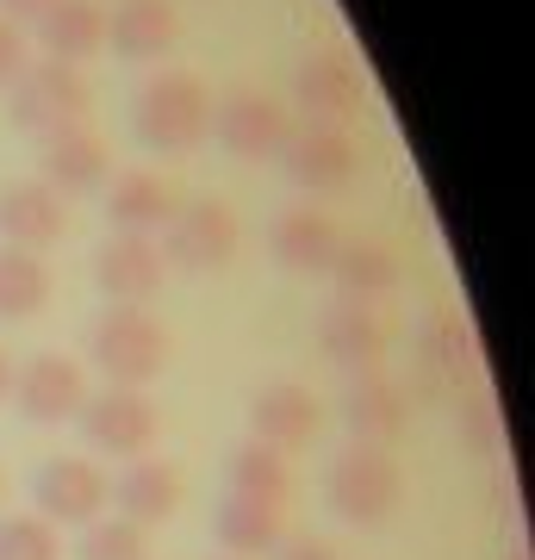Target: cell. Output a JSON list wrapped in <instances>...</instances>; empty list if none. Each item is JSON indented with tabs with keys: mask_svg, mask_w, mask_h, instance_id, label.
<instances>
[{
	"mask_svg": "<svg viewBox=\"0 0 535 560\" xmlns=\"http://www.w3.org/2000/svg\"><path fill=\"white\" fill-rule=\"evenodd\" d=\"M275 560H342V555L330 548V541H317V536H287L275 548Z\"/></svg>",
	"mask_w": 535,
	"mask_h": 560,
	"instance_id": "obj_32",
	"label": "cell"
},
{
	"mask_svg": "<svg viewBox=\"0 0 535 560\" xmlns=\"http://www.w3.org/2000/svg\"><path fill=\"white\" fill-rule=\"evenodd\" d=\"M7 399L20 405L32 423H75L81 405H88V374L69 355H32L13 374V393Z\"/></svg>",
	"mask_w": 535,
	"mask_h": 560,
	"instance_id": "obj_11",
	"label": "cell"
},
{
	"mask_svg": "<svg viewBox=\"0 0 535 560\" xmlns=\"http://www.w3.org/2000/svg\"><path fill=\"white\" fill-rule=\"evenodd\" d=\"M237 212L224 200H181L175 219L162 224V268L181 275H219L237 261Z\"/></svg>",
	"mask_w": 535,
	"mask_h": 560,
	"instance_id": "obj_4",
	"label": "cell"
},
{
	"mask_svg": "<svg viewBox=\"0 0 535 560\" xmlns=\"http://www.w3.org/2000/svg\"><path fill=\"white\" fill-rule=\"evenodd\" d=\"M0 492H7V480H0Z\"/></svg>",
	"mask_w": 535,
	"mask_h": 560,
	"instance_id": "obj_35",
	"label": "cell"
},
{
	"mask_svg": "<svg viewBox=\"0 0 535 560\" xmlns=\"http://www.w3.org/2000/svg\"><path fill=\"white\" fill-rule=\"evenodd\" d=\"M131 131L150 156H194L199 143L212 138V94L206 81L187 69H162L138 88L131 106Z\"/></svg>",
	"mask_w": 535,
	"mask_h": 560,
	"instance_id": "obj_1",
	"label": "cell"
},
{
	"mask_svg": "<svg viewBox=\"0 0 535 560\" xmlns=\"http://www.w3.org/2000/svg\"><path fill=\"white\" fill-rule=\"evenodd\" d=\"M50 7H57V0H0V20L20 25V32H25V25H38L44 13H50Z\"/></svg>",
	"mask_w": 535,
	"mask_h": 560,
	"instance_id": "obj_33",
	"label": "cell"
},
{
	"mask_svg": "<svg viewBox=\"0 0 535 560\" xmlns=\"http://www.w3.org/2000/svg\"><path fill=\"white\" fill-rule=\"evenodd\" d=\"M317 349H324V361H337L349 374H374L386 361V324L361 300H330L317 312Z\"/></svg>",
	"mask_w": 535,
	"mask_h": 560,
	"instance_id": "obj_13",
	"label": "cell"
},
{
	"mask_svg": "<svg viewBox=\"0 0 535 560\" xmlns=\"http://www.w3.org/2000/svg\"><path fill=\"white\" fill-rule=\"evenodd\" d=\"M342 423H349V436H356V442L386 448V442L405 436V423H411V399H405V386H393L386 374H356L349 393H342Z\"/></svg>",
	"mask_w": 535,
	"mask_h": 560,
	"instance_id": "obj_18",
	"label": "cell"
},
{
	"mask_svg": "<svg viewBox=\"0 0 535 560\" xmlns=\"http://www.w3.org/2000/svg\"><path fill=\"white\" fill-rule=\"evenodd\" d=\"M423 361L437 368V374H449V381H461L467 374V386H474L479 374V349H474V330L455 318V312H442V318L423 324Z\"/></svg>",
	"mask_w": 535,
	"mask_h": 560,
	"instance_id": "obj_27",
	"label": "cell"
},
{
	"mask_svg": "<svg viewBox=\"0 0 535 560\" xmlns=\"http://www.w3.org/2000/svg\"><path fill=\"white\" fill-rule=\"evenodd\" d=\"M44 305H50V268H44V256L0 243V318L25 324V318H38Z\"/></svg>",
	"mask_w": 535,
	"mask_h": 560,
	"instance_id": "obj_25",
	"label": "cell"
},
{
	"mask_svg": "<svg viewBox=\"0 0 535 560\" xmlns=\"http://www.w3.org/2000/svg\"><path fill=\"white\" fill-rule=\"evenodd\" d=\"M224 560H231V555H224Z\"/></svg>",
	"mask_w": 535,
	"mask_h": 560,
	"instance_id": "obj_36",
	"label": "cell"
},
{
	"mask_svg": "<svg viewBox=\"0 0 535 560\" xmlns=\"http://www.w3.org/2000/svg\"><path fill=\"white\" fill-rule=\"evenodd\" d=\"M38 180L50 194H62V200L106 187V143H100L88 125H69V131L38 138Z\"/></svg>",
	"mask_w": 535,
	"mask_h": 560,
	"instance_id": "obj_17",
	"label": "cell"
},
{
	"mask_svg": "<svg viewBox=\"0 0 535 560\" xmlns=\"http://www.w3.org/2000/svg\"><path fill=\"white\" fill-rule=\"evenodd\" d=\"M175 38H181L175 0H119V7H113V20H106V44H113L125 62L168 57Z\"/></svg>",
	"mask_w": 535,
	"mask_h": 560,
	"instance_id": "obj_19",
	"label": "cell"
},
{
	"mask_svg": "<svg viewBox=\"0 0 535 560\" xmlns=\"http://www.w3.org/2000/svg\"><path fill=\"white\" fill-rule=\"evenodd\" d=\"M32 69V38H25L20 25L0 20V94H13V81Z\"/></svg>",
	"mask_w": 535,
	"mask_h": 560,
	"instance_id": "obj_31",
	"label": "cell"
},
{
	"mask_svg": "<svg viewBox=\"0 0 535 560\" xmlns=\"http://www.w3.org/2000/svg\"><path fill=\"white\" fill-rule=\"evenodd\" d=\"M317 423H324V405H317L312 386H299V381H275L249 399V430H256V442H268L280 455L305 448L317 436Z\"/></svg>",
	"mask_w": 535,
	"mask_h": 560,
	"instance_id": "obj_12",
	"label": "cell"
},
{
	"mask_svg": "<svg viewBox=\"0 0 535 560\" xmlns=\"http://www.w3.org/2000/svg\"><path fill=\"white\" fill-rule=\"evenodd\" d=\"M455 430H461V442H467L474 455H492V448H498V405H492L486 386H467V393H461Z\"/></svg>",
	"mask_w": 535,
	"mask_h": 560,
	"instance_id": "obj_30",
	"label": "cell"
},
{
	"mask_svg": "<svg viewBox=\"0 0 535 560\" xmlns=\"http://www.w3.org/2000/svg\"><path fill=\"white\" fill-rule=\"evenodd\" d=\"M7 101H13V125H20V131L50 138V131H69V125L88 119L94 94H88V75L69 69V62H32V69L13 81Z\"/></svg>",
	"mask_w": 535,
	"mask_h": 560,
	"instance_id": "obj_5",
	"label": "cell"
},
{
	"mask_svg": "<svg viewBox=\"0 0 535 560\" xmlns=\"http://www.w3.org/2000/svg\"><path fill=\"white\" fill-rule=\"evenodd\" d=\"M113 504H119L125 523H138V529H150V523H168L181 511V474L168 467V460H131L119 474V486H113Z\"/></svg>",
	"mask_w": 535,
	"mask_h": 560,
	"instance_id": "obj_23",
	"label": "cell"
},
{
	"mask_svg": "<svg viewBox=\"0 0 535 560\" xmlns=\"http://www.w3.org/2000/svg\"><path fill=\"white\" fill-rule=\"evenodd\" d=\"M175 206H181V194L162 175H150V168H125V175H113L106 219H113L119 237H156L162 224L175 219Z\"/></svg>",
	"mask_w": 535,
	"mask_h": 560,
	"instance_id": "obj_20",
	"label": "cell"
},
{
	"mask_svg": "<svg viewBox=\"0 0 535 560\" xmlns=\"http://www.w3.org/2000/svg\"><path fill=\"white\" fill-rule=\"evenodd\" d=\"M0 560H62L57 529L44 517H0Z\"/></svg>",
	"mask_w": 535,
	"mask_h": 560,
	"instance_id": "obj_29",
	"label": "cell"
},
{
	"mask_svg": "<svg viewBox=\"0 0 535 560\" xmlns=\"http://www.w3.org/2000/svg\"><path fill=\"white\" fill-rule=\"evenodd\" d=\"M231 492L261 499V504H287L293 499V467L268 442H243L237 455H231Z\"/></svg>",
	"mask_w": 535,
	"mask_h": 560,
	"instance_id": "obj_26",
	"label": "cell"
},
{
	"mask_svg": "<svg viewBox=\"0 0 535 560\" xmlns=\"http://www.w3.org/2000/svg\"><path fill=\"white\" fill-rule=\"evenodd\" d=\"M32 32H38L44 62H69V69H81L94 50H106V13L94 0H57Z\"/></svg>",
	"mask_w": 535,
	"mask_h": 560,
	"instance_id": "obj_22",
	"label": "cell"
},
{
	"mask_svg": "<svg viewBox=\"0 0 535 560\" xmlns=\"http://www.w3.org/2000/svg\"><path fill=\"white\" fill-rule=\"evenodd\" d=\"M75 560H150V541H143L138 523L125 517H94L75 541Z\"/></svg>",
	"mask_w": 535,
	"mask_h": 560,
	"instance_id": "obj_28",
	"label": "cell"
},
{
	"mask_svg": "<svg viewBox=\"0 0 535 560\" xmlns=\"http://www.w3.org/2000/svg\"><path fill=\"white\" fill-rule=\"evenodd\" d=\"M162 275L168 268H162V249L150 237H113L94 256V280L106 305H150L162 293Z\"/></svg>",
	"mask_w": 535,
	"mask_h": 560,
	"instance_id": "obj_14",
	"label": "cell"
},
{
	"mask_svg": "<svg viewBox=\"0 0 535 560\" xmlns=\"http://www.w3.org/2000/svg\"><path fill=\"white\" fill-rule=\"evenodd\" d=\"M324 499H330V511H337L342 523L380 529V523L398 511V499H405V474H398L393 448L349 442V448L330 460V474H324Z\"/></svg>",
	"mask_w": 535,
	"mask_h": 560,
	"instance_id": "obj_3",
	"label": "cell"
},
{
	"mask_svg": "<svg viewBox=\"0 0 535 560\" xmlns=\"http://www.w3.org/2000/svg\"><path fill=\"white\" fill-rule=\"evenodd\" d=\"M168 330H162L143 305H106L88 330V361L113 386H150L168 368Z\"/></svg>",
	"mask_w": 535,
	"mask_h": 560,
	"instance_id": "obj_2",
	"label": "cell"
},
{
	"mask_svg": "<svg viewBox=\"0 0 535 560\" xmlns=\"http://www.w3.org/2000/svg\"><path fill=\"white\" fill-rule=\"evenodd\" d=\"M7 393H13V355L0 349V399H7Z\"/></svg>",
	"mask_w": 535,
	"mask_h": 560,
	"instance_id": "obj_34",
	"label": "cell"
},
{
	"mask_svg": "<svg viewBox=\"0 0 535 560\" xmlns=\"http://www.w3.org/2000/svg\"><path fill=\"white\" fill-rule=\"evenodd\" d=\"M330 280H337V300H361V305H374L386 300L398 287V256L386 249V243L374 237H342L337 243V261H330Z\"/></svg>",
	"mask_w": 535,
	"mask_h": 560,
	"instance_id": "obj_24",
	"label": "cell"
},
{
	"mask_svg": "<svg viewBox=\"0 0 535 560\" xmlns=\"http://www.w3.org/2000/svg\"><path fill=\"white\" fill-rule=\"evenodd\" d=\"M337 243H342V231L324 219V212H312V206H287V212L268 224V256H275L287 275H305V280L330 275Z\"/></svg>",
	"mask_w": 535,
	"mask_h": 560,
	"instance_id": "obj_15",
	"label": "cell"
},
{
	"mask_svg": "<svg viewBox=\"0 0 535 560\" xmlns=\"http://www.w3.org/2000/svg\"><path fill=\"white\" fill-rule=\"evenodd\" d=\"M280 168L299 194H342L361 175V143L356 131H337V125H299L280 150Z\"/></svg>",
	"mask_w": 535,
	"mask_h": 560,
	"instance_id": "obj_8",
	"label": "cell"
},
{
	"mask_svg": "<svg viewBox=\"0 0 535 560\" xmlns=\"http://www.w3.org/2000/svg\"><path fill=\"white\" fill-rule=\"evenodd\" d=\"M62 224H69V206L44 180H7L0 187V243L38 256V249H50L62 237Z\"/></svg>",
	"mask_w": 535,
	"mask_h": 560,
	"instance_id": "obj_16",
	"label": "cell"
},
{
	"mask_svg": "<svg viewBox=\"0 0 535 560\" xmlns=\"http://www.w3.org/2000/svg\"><path fill=\"white\" fill-rule=\"evenodd\" d=\"M32 499H38V517L57 529V523H69V529H88V523L106 511V499H113V480L100 474L94 460L81 455H57L38 467V480H32Z\"/></svg>",
	"mask_w": 535,
	"mask_h": 560,
	"instance_id": "obj_9",
	"label": "cell"
},
{
	"mask_svg": "<svg viewBox=\"0 0 535 560\" xmlns=\"http://www.w3.org/2000/svg\"><path fill=\"white\" fill-rule=\"evenodd\" d=\"M212 138L237 162H280V150L293 138V113L275 94H261V88H231L212 106Z\"/></svg>",
	"mask_w": 535,
	"mask_h": 560,
	"instance_id": "obj_6",
	"label": "cell"
},
{
	"mask_svg": "<svg viewBox=\"0 0 535 560\" xmlns=\"http://www.w3.org/2000/svg\"><path fill=\"white\" fill-rule=\"evenodd\" d=\"M81 436L94 442V455H113V460H143V448L156 442L162 418L156 405L143 399L138 386H106V393H88L81 405Z\"/></svg>",
	"mask_w": 535,
	"mask_h": 560,
	"instance_id": "obj_7",
	"label": "cell"
},
{
	"mask_svg": "<svg viewBox=\"0 0 535 560\" xmlns=\"http://www.w3.org/2000/svg\"><path fill=\"white\" fill-rule=\"evenodd\" d=\"M287 504H261V499H243V492H224L219 511H212V529H219L224 555L231 560H261L275 555L280 541H287V517H280Z\"/></svg>",
	"mask_w": 535,
	"mask_h": 560,
	"instance_id": "obj_21",
	"label": "cell"
},
{
	"mask_svg": "<svg viewBox=\"0 0 535 560\" xmlns=\"http://www.w3.org/2000/svg\"><path fill=\"white\" fill-rule=\"evenodd\" d=\"M293 106L305 125H337V131H349V119L361 113V69L342 50H312L293 69Z\"/></svg>",
	"mask_w": 535,
	"mask_h": 560,
	"instance_id": "obj_10",
	"label": "cell"
}]
</instances>
